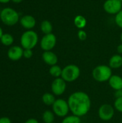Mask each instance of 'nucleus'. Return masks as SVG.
I'll return each mask as SVG.
<instances>
[{
	"mask_svg": "<svg viewBox=\"0 0 122 123\" xmlns=\"http://www.w3.org/2000/svg\"><path fill=\"white\" fill-rule=\"evenodd\" d=\"M68 103L70 112L80 117L87 115L91 106L90 97L84 92L72 93L68 99Z\"/></svg>",
	"mask_w": 122,
	"mask_h": 123,
	"instance_id": "nucleus-1",
	"label": "nucleus"
},
{
	"mask_svg": "<svg viewBox=\"0 0 122 123\" xmlns=\"http://www.w3.org/2000/svg\"><path fill=\"white\" fill-rule=\"evenodd\" d=\"M0 19L4 25L13 26L19 22V16L15 9L10 7H6L0 12Z\"/></svg>",
	"mask_w": 122,
	"mask_h": 123,
	"instance_id": "nucleus-2",
	"label": "nucleus"
},
{
	"mask_svg": "<svg viewBox=\"0 0 122 123\" xmlns=\"http://www.w3.org/2000/svg\"><path fill=\"white\" fill-rule=\"evenodd\" d=\"M112 68L109 66L99 65L95 67L92 71L93 78L98 82H104L109 80L112 76Z\"/></svg>",
	"mask_w": 122,
	"mask_h": 123,
	"instance_id": "nucleus-3",
	"label": "nucleus"
},
{
	"mask_svg": "<svg viewBox=\"0 0 122 123\" xmlns=\"http://www.w3.org/2000/svg\"><path fill=\"white\" fill-rule=\"evenodd\" d=\"M38 43V35L37 34L32 30L25 31L21 36L20 43L24 49H31L32 50Z\"/></svg>",
	"mask_w": 122,
	"mask_h": 123,
	"instance_id": "nucleus-4",
	"label": "nucleus"
},
{
	"mask_svg": "<svg viewBox=\"0 0 122 123\" xmlns=\"http://www.w3.org/2000/svg\"><path fill=\"white\" fill-rule=\"evenodd\" d=\"M81 75L80 68L75 64H69L63 68L61 78L66 82H73Z\"/></svg>",
	"mask_w": 122,
	"mask_h": 123,
	"instance_id": "nucleus-5",
	"label": "nucleus"
},
{
	"mask_svg": "<svg viewBox=\"0 0 122 123\" xmlns=\"http://www.w3.org/2000/svg\"><path fill=\"white\" fill-rule=\"evenodd\" d=\"M52 107L54 114L59 117L64 118L68 115L70 112L68 101H65L63 99H57L52 105Z\"/></svg>",
	"mask_w": 122,
	"mask_h": 123,
	"instance_id": "nucleus-6",
	"label": "nucleus"
},
{
	"mask_svg": "<svg viewBox=\"0 0 122 123\" xmlns=\"http://www.w3.org/2000/svg\"><path fill=\"white\" fill-rule=\"evenodd\" d=\"M114 113H115L114 107L109 104H104L101 105L98 111L99 117L103 121L111 120L114 117Z\"/></svg>",
	"mask_w": 122,
	"mask_h": 123,
	"instance_id": "nucleus-7",
	"label": "nucleus"
},
{
	"mask_svg": "<svg viewBox=\"0 0 122 123\" xmlns=\"http://www.w3.org/2000/svg\"><path fill=\"white\" fill-rule=\"evenodd\" d=\"M56 42L57 39L54 34H47L42 37L40 41V47L44 51H50L55 48Z\"/></svg>",
	"mask_w": 122,
	"mask_h": 123,
	"instance_id": "nucleus-8",
	"label": "nucleus"
},
{
	"mask_svg": "<svg viewBox=\"0 0 122 123\" xmlns=\"http://www.w3.org/2000/svg\"><path fill=\"white\" fill-rule=\"evenodd\" d=\"M66 81L61 77L55 79L51 84V91L55 96H61L66 90Z\"/></svg>",
	"mask_w": 122,
	"mask_h": 123,
	"instance_id": "nucleus-9",
	"label": "nucleus"
},
{
	"mask_svg": "<svg viewBox=\"0 0 122 123\" xmlns=\"http://www.w3.org/2000/svg\"><path fill=\"white\" fill-rule=\"evenodd\" d=\"M122 8V2L119 0H106L104 4V9L108 14H116Z\"/></svg>",
	"mask_w": 122,
	"mask_h": 123,
	"instance_id": "nucleus-10",
	"label": "nucleus"
},
{
	"mask_svg": "<svg viewBox=\"0 0 122 123\" xmlns=\"http://www.w3.org/2000/svg\"><path fill=\"white\" fill-rule=\"evenodd\" d=\"M23 53H24V48L22 47L14 45L11 47L8 50L7 56L10 60L13 61H17L23 57Z\"/></svg>",
	"mask_w": 122,
	"mask_h": 123,
	"instance_id": "nucleus-11",
	"label": "nucleus"
},
{
	"mask_svg": "<svg viewBox=\"0 0 122 123\" xmlns=\"http://www.w3.org/2000/svg\"><path fill=\"white\" fill-rule=\"evenodd\" d=\"M42 60L43 61L52 66H54V65H56L58 63V58L57 56V55L52 52L51 50L50 51H45L42 55Z\"/></svg>",
	"mask_w": 122,
	"mask_h": 123,
	"instance_id": "nucleus-12",
	"label": "nucleus"
},
{
	"mask_svg": "<svg viewBox=\"0 0 122 123\" xmlns=\"http://www.w3.org/2000/svg\"><path fill=\"white\" fill-rule=\"evenodd\" d=\"M21 25L26 30H32L36 25V20L34 17L32 15H24L23 16L20 20Z\"/></svg>",
	"mask_w": 122,
	"mask_h": 123,
	"instance_id": "nucleus-13",
	"label": "nucleus"
},
{
	"mask_svg": "<svg viewBox=\"0 0 122 123\" xmlns=\"http://www.w3.org/2000/svg\"><path fill=\"white\" fill-rule=\"evenodd\" d=\"M109 84L115 91L122 89V78L119 75H112L109 79Z\"/></svg>",
	"mask_w": 122,
	"mask_h": 123,
	"instance_id": "nucleus-14",
	"label": "nucleus"
},
{
	"mask_svg": "<svg viewBox=\"0 0 122 123\" xmlns=\"http://www.w3.org/2000/svg\"><path fill=\"white\" fill-rule=\"evenodd\" d=\"M109 66L111 68H119L122 66V55L116 54L111 57L109 62Z\"/></svg>",
	"mask_w": 122,
	"mask_h": 123,
	"instance_id": "nucleus-15",
	"label": "nucleus"
},
{
	"mask_svg": "<svg viewBox=\"0 0 122 123\" xmlns=\"http://www.w3.org/2000/svg\"><path fill=\"white\" fill-rule=\"evenodd\" d=\"M42 102L45 105H47V106H52V105L55 102L56 99L55 97V95L52 93L46 92L42 95Z\"/></svg>",
	"mask_w": 122,
	"mask_h": 123,
	"instance_id": "nucleus-16",
	"label": "nucleus"
},
{
	"mask_svg": "<svg viewBox=\"0 0 122 123\" xmlns=\"http://www.w3.org/2000/svg\"><path fill=\"white\" fill-rule=\"evenodd\" d=\"M62 71H63V68H61V67L57 65V64L50 66V69H49V73H50V74L52 77H54L55 79L61 77Z\"/></svg>",
	"mask_w": 122,
	"mask_h": 123,
	"instance_id": "nucleus-17",
	"label": "nucleus"
},
{
	"mask_svg": "<svg viewBox=\"0 0 122 123\" xmlns=\"http://www.w3.org/2000/svg\"><path fill=\"white\" fill-rule=\"evenodd\" d=\"M40 29L42 30V32L45 34H50L52 33V25L51 24V22L48 20H44L42 22L41 25H40Z\"/></svg>",
	"mask_w": 122,
	"mask_h": 123,
	"instance_id": "nucleus-18",
	"label": "nucleus"
},
{
	"mask_svg": "<svg viewBox=\"0 0 122 123\" xmlns=\"http://www.w3.org/2000/svg\"><path fill=\"white\" fill-rule=\"evenodd\" d=\"M86 23H87L86 19L82 15H78L74 19V24L76 27H77L80 30H82V28H84L86 25Z\"/></svg>",
	"mask_w": 122,
	"mask_h": 123,
	"instance_id": "nucleus-19",
	"label": "nucleus"
},
{
	"mask_svg": "<svg viewBox=\"0 0 122 123\" xmlns=\"http://www.w3.org/2000/svg\"><path fill=\"white\" fill-rule=\"evenodd\" d=\"M0 41L1 44H3L5 46H9L12 45L14 43V37L12 35L9 33H4L1 36Z\"/></svg>",
	"mask_w": 122,
	"mask_h": 123,
	"instance_id": "nucleus-20",
	"label": "nucleus"
},
{
	"mask_svg": "<svg viewBox=\"0 0 122 123\" xmlns=\"http://www.w3.org/2000/svg\"><path fill=\"white\" fill-rule=\"evenodd\" d=\"M55 114L52 111L46 110L42 114V120L45 123H52L55 120Z\"/></svg>",
	"mask_w": 122,
	"mask_h": 123,
	"instance_id": "nucleus-21",
	"label": "nucleus"
},
{
	"mask_svg": "<svg viewBox=\"0 0 122 123\" xmlns=\"http://www.w3.org/2000/svg\"><path fill=\"white\" fill-rule=\"evenodd\" d=\"M81 120L80 117H78L74 115H67L63 118L61 123H81Z\"/></svg>",
	"mask_w": 122,
	"mask_h": 123,
	"instance_id": "nucleus-22",
	"label": "nucleus"
},
{
	"mask_svg": "<svg viewBox=\"0 0 122 123\" xmlns=\"http://www.w3.org/2000/svg\"><path fill=\"white\" fill-rule=\"evenodd\" d=\"M114 107L116 111L122 113V97L116 99L114 103Z\"/></svg>",
	"mask_w": 122,
	"mask_h": 123,
	"instance_id": "nucleus-23",
	"label": "nucleus"
},
{
	"mask_svg": "<svg viewBox=\"0 0 122 123\" xmlns=\"http://www.w3.org/2000/svg\"><path fill=\"white\" fill-rule=\"evenodd\" d=\"M115 22L116 24L122 29V9L118 13L116 14L115 17Z\"/></svg>",
	"mask_w": 122,
	"mask_h": 123,
	"instance_id": "nucleus-24",
	"label": "nucleus"
},
{
	"mask_svg": "<svg viewBox=\"0 0 122 123\" xmlns=\"http://www.w3.org/2000/svg\"><path fill=\"white\" fill-rule=\"evenodd\" d=\"M78 37L79 40L83 41V40H86V38H87V34H86V32L84 30H80L78 31Z\"/></svg>",
	"mask_w": 122,
	"mask_h": 123,
	"instance_id": "nucleus-25",
	"label": "nucleus"
},
{
	"mask_svg": "<svg viewBox=\"0 0 122 123\" xmlns=\"http://www.w3.org/2000/svg\"><path fill=\"white\" fill-rule=\"evenodd\" d=\"M33 55V52L32 50L31 49H24V53H23V57H24L25 58H30Z\"/></svg>",
	"mask_w": 122,
	"mask_h": 123,
	"instance_id": "nucleus-26",
	"label": "nucleus"
},
{
	"mask_svg": "<svg viewBox=\"0 0 122 123\" xmlns=\"http://www.w3.org/2000/svg\"><path fill=\"white\" fill-rule=\"evenodd\" d=\"M0 123H12V122L7 117H3L0 118Z\"/></svg>",
	"mask_w": 122,
	"mask_h": 123,
	"instance_id": "nucleus-27",
	"label": "nucleus"
},
{
	"mask_svg": "<svg viewBox=\"0 0 122 123\" xmlns=\"http://www.w3.org/2000/svg\"><path fill=\"white\" fill-rule=\"evenodd\" d=\"M114 96H115L116 99L122 97V89H119V90H116V91H115Z\"/></svg>",
	"mask_w": 122,
	"mask_h": 123,
	"instance_id": "nucleus-28",
	"label": "nucleus"
},
{
	"mask_svg": "<svg viewBox=\"0 0 122 123\" xmlns=\"http://www.w3.org/2000/svg\"><path fill=\"white\" fill-rule=\"evenodd\" d=\"M24 123H39V122L36 120V119H34V118H30L29 120H27Z\"/></svg>",
	"mask_w": 122,
	"mask_h": 123,
	"instance_id": "nucleus-29",
	"label": "nucleus"
},
{
	"mask_svg": "<svg viewBox=\"0 0 122 123\" xmlns=\"http://www.w3.org/2000/svg\"><path fill=\"white\" fill-rule=\"evenodd\" d=\"M117 52L119 55H122V43L119 45L118 47H117Z\"/></svg>",
	"mask_w": 122,
	"mask_h": 123,
	"instance_id": "nucleus-30",
	"label": "nucleus"
},
{
	"mask_svg": "<svg viewBox=\"0 0 122 123\" xmlns=\"http://www.w3.org/2000/svg\"><path fill=\"white\" fill-rule=\"evenodd\" d=\"M11 0H0V3L1 4H6L8 2H9Z\"/></svg>",
	"mask_w": 122,
	"mask_h": 123,
	"instance_id": "nucleus-31",
	"label": "nucleus"
},
{
	"mask_svg": "<svg viewBox=\"0 0 122 123\" xmlns=\"http://www.w3.org/2000/svg\"><path fill=\"white\" fill-rule=\"evenodd\" d=\"M12 1H13L14 3H17V4H18V3H20V2H22V0H11Z\"/></svg>",
	"mask_w": 122,
	"mask_h": 123,
	"instance_id": "nucleus-32",
	"label": "nucleus"
},
{
	"mask_svg": "<svg viewBox=\"0 0 122 123\" xmlns=\"http://www.w3.org/2000/svg\"><path fill=\"white\" fill-rule=\"evenodd\" d=\"M3 34H4V32H3V30H2L1 27H0V39H1V36L3 35Z\"/></svg>",
	"mask_w": 122,
	"mask_h": 123,
	"instance_id": "nucleus-33",
	"label": "nucleus"
},
{
	"mask_svg": "<svg viewBox=\"0 0 122 123\" xmlns=\"http://www.w3.org/2000/svg\"><path fill=\"white\" fill-rule=\"evenodd\" d=\"M121 40H122V35H121Z\"/></svg>",
	"mask_w": 122,
	"mask_h": 123,
	"instance_id": "nucleus-34",
	"label": "nucleus"
},
{
	"mask_svg": "<svg viewBox=\"0 0 122 123\" xmlns=\"http://www.w3.org/2000/svg\"><path fill=\"white\" fill-rule=\"evenodd\" d=\"M119 1H121V2H122V0H119Z\"/></svg>",
	"mask_w": 122,
	"mask_h": 123,
	"instance_id": "nucleus-35",
	"label": "nucleus"
},
{
	"mask_svg": "<svg viewBox=\"0 0 122 123\" xmlns=\"http://www.w3.org/2000/svg\"><path fill=\"white\" fill-rule=\"evenodd\" d=\"M81 123H82V122H81Z\"/></svg>",
	"mask_w": 122,
	"mask_h": 123,
	"instance_id": "nucleus-36",
	"label": "nucleus"
},
{
	"mask_svg": "<svg viewBox=\"0 0 122 123\" xmlns=\"http://www.w3.org/2000/svg\"><path fill=\"white\" fill-rule=\"evenodd\" d=\"M55 123V122H54V123Z\"/></svg>",
	"mask_w": 122,
	"mask_h": 123,
	"instance_id": "nucleus-37",
	"label": "nucleus"
}]
</instances>
